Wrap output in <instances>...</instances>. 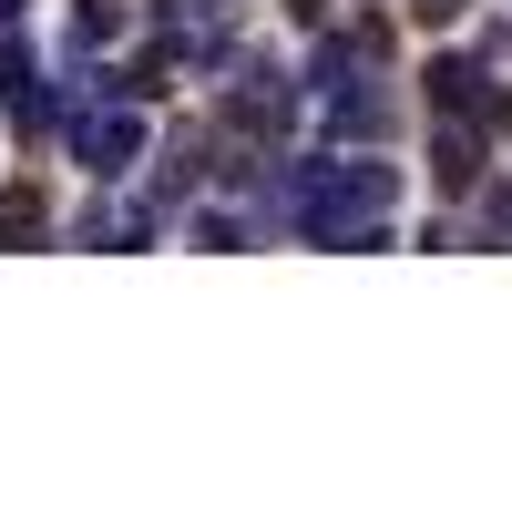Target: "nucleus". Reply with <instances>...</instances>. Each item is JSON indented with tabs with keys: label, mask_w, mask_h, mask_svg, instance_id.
<instances>
[{
	"label": "nucleus",
	"mask_w": 512,
	"mask_h": 512,
	"mask_svg": "<svg viewBox=\"0 0 512 512\" xmlns=\"http://www.w3.org/2000/svg\"><path fill=\"white\" fill-rule=\"evenodd\" d=\"M62 154H72V175L82 185H103V195H123L144 175V154H154V113L144 103H82V113H62V134H52Z\"/></svg>",
	"instance_id": "nucleus-1"
},
{
	"label": "nucleus",
	"mask_w": 512,
	"mask_h": 512,
	"mask_svg": "<svg viewBox=\"0 0 512 512\" xmlns=\"http://www.w3.org/2000/svg\"><path fill=\"white\" fill-rule=\"evenodd\" d=\"M0 123H11V144H21V154H41V144L62 134V72L31 52V31H21V21L0 31Z\"/></svg>",
	"instance_id": "nucleus-2"
},
{
	"label": "nucleus",
	"mask_w": 512,
	"mask_h": 512,
	"mask_svg": "<svg viewBox=\"0 0 512 512\" xmlns=\"http://www.w3.org/2000/svg\"><path fill=\"white\" fill-rule=\"evenodd\" d=\"M400 134V103L379 93V72H359L349 93H318V144H390Z\"/></svg>",
	"instance_id": "nucleus-3"
},
{
	"label": "nucleus",
	"mask_w": 512,
	"mask_h": 512,
	"mask_svg": "<svg viewBox=\"0 0 512 512\" xmlns=\"http://www.w3.org/2000/svg\"><path fill=\"white\" fill-rule=\"evenodd\" d=\"M482 175H492V134H482L472 113H431V195L461 205Z\"/></svg>",
	"instance_id": "nucleus-4"
},
{
	"label": "nucleus",
	"mask_w": 512,
	"mask_h": 512,
	"mask_svg": "<svg viewBox=\"0 0 512 512\" xmlns=\"http://www.w3.org/2000/svg\"><path fill=\"white\" fill-rule=\"evenodd\" d=\"M420 103L431 113H482L492 103V52H431L420 62Z\"/></svg>",
	"instance_id": "nucleus-5"
},
{
	"label": "nucleus",
	"mask_w": 512,
	"mask_h": 512,
	"mask_svg": "<svg viewBox=\"0 0 512 512\" xmlns=\"http://www.w3.org/2000/svg\"><path fill=\"white\" fill-rule=\"evenodd\" d=\"M0 246H62V226H52V205H41L31 175L0 185Z\"/></svg>",
	"instance_id": "nucleus-6"
},
{
	"label": "nucleus",
	"mask_w": 512,
	"mask_h": 512,
	"mask_svg": "<svg viewBox=\"0 0 512 512\" xmlns=\"http://www.w3.org/2000/svg\"><path fill=\"white\" fill-rule=\"evenodd\" d=\"M134 0H62V52H113Z\"/></svg>",
	"instance_id": "nucleus-7"
},
{
	"label": "nucleus",
	"mask_w": 512,
	"mask_h": 512,
	"mask_svg": "<svg viewBox=\"0 0 512 512\" xmlns=\"http://www.w3.org/2000/svg\"><path fill=\"white\" fill-rule=\"evenodd\" d=\"M175 236H185V246H216V256H236V246L256 236V216H246V205H185V216H175Z\"/></svg>",
	"instance_id": "nucleus-8"
},
{
	"label": "nucleus",
	"mask_w": 512,
	"mask_h": 512,
	"mask_svg": "<svg viewBox=\"0 0 512 512\" xmlns=\"http://www.w3.org/2000/svg\"><path fill=\"white\" fill-rule=\"evenodd\" d=\"M400 11H410V21H420V31H451V21H461V11H472V0H400Z\"/></svg>",
	"instance_id": "nucleus-9"
},
{
	"label": "nucleus",
	"mask_w": 512,
	"mask_h": 512,
	"mask_svg": "<svg viewBox=\"0 0 512 512\" xmlns=\"http://www.w3.org/2000/svg\"><path fill=\"white\" fill-rule=\"evenodd\" d=\"M287 21H297V31H318V21H338V0H287Z\"/></svg>",
	"instance_id": "nucleus-10"
},
{
	"label": "nucleus",
	"mask_w": 512,
	"mask_h": 512,
	"mask_svg": "<svg viewBox=\"0 0 512 512\" xmlns=\"http://www.w3.org/2000/svg\"><path fill=\"white\" fill-rule=\"evenodd\" d=\"M11 21H31V0H0V31H11Z\"/></svg>",
	"instance_id": "nucleus-11"
},
{
	"label": "nucleus",
	"mask_w": 512,
	"mask_h": 512,
	"mask_svg": "<svg viewBox=\"0 0 512 512\" xmlns=\"http://www.w3.org/2000/svg\"><path fill=\"white\" fill-rule=\"evenodd\" d=\"M205 11H246V0H195V21H205Z\"/></svg>",
	"instance_id": "nucleus-12"
}]
</instances>
